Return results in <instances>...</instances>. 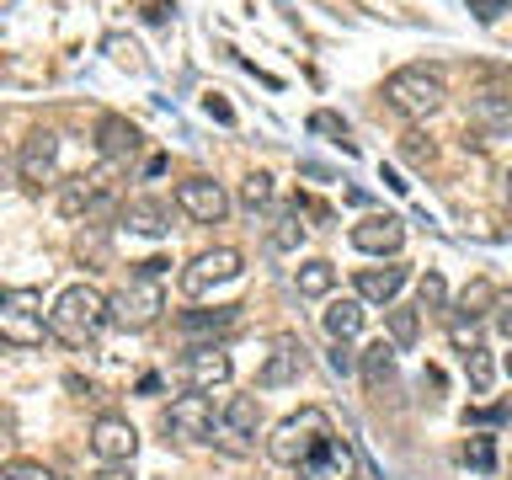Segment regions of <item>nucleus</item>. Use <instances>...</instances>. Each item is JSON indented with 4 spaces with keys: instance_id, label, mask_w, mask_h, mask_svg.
<instances>
[{
    "instance_id": "39448f33",
    "label": "nucleus",
    "mask_w": 512,
    "mask_h": 480,
    "mask_svg": "<svg viewBox=\"0 0 512 480\" xmlns=\"http://www.w3.org/2000/svg\"><path fill=\"white\" fill-rule=\"evenodd\" d=\"M160 310H166V294H160V283H155V278H134V283L123 288V294H112V299H107V315L118 320L123 331L155 326Z\"/></svg>"
},
{
    "instance_id": "1a4fd4ad",
    "label": "nucleus",
    "mask_w": 512,
    "mask_h": 480,
    "mask_svg": "<svg viewBox=\"0 0 512 480\" xmlns=\"http://www.w3.org/2000/svg\"><path fill=\"white\" fill-rule=\"evenodd\" d=\"M182 384H187L192 395H208V390H219V384H230V352L214 347V342L187 347V358H182Z\"/></svg>"
},
{
    "instance_id": "7ed1b4c3",
    "label": "nucleus",
    "mask_w": 512,
    "mask_h": 480,
    "mask_svg": "<svg viewBox=\"0 0 512 480\" xmlns=\"http://www.w3.org/2000/svg\"><path fill=\"white\" fill-rule=\"evenodd\" d=\"M443 75L427 70V64H406V70H395L384 80V102L395 112H406V118H427V112L443 107Z\"/></svg>"
},
{
    "instance_id": "4be33fe9",
    "label": "nucleus",
    "mask_w": 512,
    "mask_h": 480,
    "mask_svg": "<svg viewBox=\"0 0 512 480\" xmlns=\"http://www.w3.org/2000/svg\"><path fill=\"white\" fill-rule=\"evenodd\" d=\"M390 368H395V347L390 342H374L363 352V379L368 384H384V379H390Z\"/></svg>"
},
{
    "instance_id": "c9c22d12",
    "label": "nucleus",
    "mask_w": 512,
    "mask_h": 480,
    "mask_svg": "<svg viewBox=\"0 0 512 480\" xmlns=\"http://www.w3.org/2000/svg\"><path fill=\"white\" fill-rule=\"evenodd\" d=\"M139 11H144V22H155V27H160V22H171V11H176V6H171V0H144Z\"/></svg>"
},
{
    "instance_id": "ddd939ff",
    "label": "nucleus",
    "mask_w": 512,
    "mask_h": 480,
    "mask_svg": "<svg viewBox=\"0 0 512 480\" xmlns=\"http://www.w3.org/2000/svg\"><path fill=\"white\" fill-rule=\"evenodd\" d=\"M352 246L368 251V256H395L406 246V224L390 219V214H368L363 224H352Z\"/></svg>"
},
{
    "instance_id": "aec40b11",
    "label": "nucleus",
    "mask_w": 512,
    "mask_h": 480,
    "mask_svg": "<svg viewBox=\"0 0 512 480\" xmlns=\"http://www.w3.org/2000/svg\"><path fill=\"white\" fill-rule=\"evenodd\" d=\"M294 283H299L304 299H320V294H331V288H336V267L315 256V262H304V267L294 272Z\"/></svg>"
},
{
    "instance_id": "37998d69",
    "label": "nucleus",
    "mask_w": 512,
    "mask_h": 480,
    "mask_svg": "<svg viewBox=\"0 0 512 480\" xmlns=\"http://www.w3.org/2000/svg\"><path fill=\"white\" fill-rule=\"evenodd\" d=\"M507 374H512V352H507Z\"/></svg>"
},
{
    "instance_id": "dca6fc26",
    "label": "nucleus",
    "mask_w": 512,
    "mask_h": 480,
    "mask_svg": "<svg viewBox=\"0 0 512 480\" xmlns=\"http://www.w3.org/2000/svg\"><path fill=\"white\" fill-rule=\"evenodd\" d=\"M406 278H411V272L400 267V262H390V267H363V272H358V299L390 304L400 288H406Z\"/></svg>"
},
{
    "instance_id": "a211bd4d",
    "label": "nucleus",
    "mask_w": 512,
    "mask_h": 480,
    "mask_svg": "<svg viewBox=\"0 0 512 480\" xmlns=\"http://www.w3.org/2000/svg\"><path fill=\"white\" fill-rule=\"evenodd\" d=\"M219 427H230L235 438H256V427H262V406H256L251 395H235L230 406L219 411Z\"/></svg>"
},
{
    "instance_id": "f3484780",
    "label": "nucleus",
    "mask_w": 512,
    "mask_h": 480,
    "mask_svg": "<svg viewBox=\"0 0 512 480\" xmlns=\"http://www.w3.org/2000/svg\"><path fill=\"white\" fill-rule=\"evenodd\" d=\"M240 320V304H224V310H187L176 315V326H182V336H214V331H230Z\"/></svg>"
},
{
    "instance_id": "4468645a",
    "label": "nucleus",
    "mask_w": 512,
    "mask_h": 480,
    "mask_svg": "<svg viewBox=\"0 0 512 480\" xmlns=\"http://www.w3.org/2000/svg\"><path fill=\"white\" fill-rule=\"evenodd\" d=\"M299 368H304V342L299 336H278V342H272V358L262 363V374H256V384H262V390H283V384L299 379Z\"/></svg>"
},
{
    "instance_id": "f03ea898",
    "label": "nucleus",
    "mask_w": 512,
    "mask_h": 480,
    "mask_svg": "<svg viewBox=\"0 0 512 480\" xmlns=\"http://www.w3.org/2000/svg\"><path fill=\"white\" fill-rule=\"evenodd\" d=\"M331 438H336V432H331V416L320 411V406H304V411L283 416V422L272 427V438H267V454L278 459V464H288V470H299V464L310 459L315 448H326Z\"/></svg>"
},
{
    "instance_id": "2eb2a0df",
    "label": "nucleus",
    "mask_w": 512,
    "mask_h": 480,
    "mask_svg": "<svg viewBox=\"0 0 512 480\" xmlns=\"http://www.w3.org/2000/svg\"><path fill=\"white\" fill-rule=\"evenodd\" d=\"M139 144H144V134L128 118H118V112H107L102 123H96V150L107 155V166H118V160H134L139 155Z\"/></svg>"
},
{
    "instance_id": "20e7f679",
    "label": "nucleus",
    "mask_w": 512,
    "mask_h": 480,
    "mask_svg": "<svg viewBox=\"0 0 512 480\" xmlns=\"http://www.w3.org/2000/svg\"><path fill=\"white\" fill-rule=\"evenodd\" d=\"M43 336H48L43 294L38 288H6V294H0V342L6 347H38Z\"/></svg>"
},
{
    "instance_id": "ea45409f",
    "label": "nucleus",
    "mask_w": 512,
    "mask_h": 480,
    "mask_svg": "<svg viewBox=\"0 0 512 480\" xmlns=\"http://www.w3.org/2000/svg\"><path fill=\"white\" fill-rule=\"evenodd\" d=\"M91 480H134V475H128L123 464H107V470H102V475H91Z\"/></svg>"
},
{
    "instance_id": "cd10ccee",
    "label": "nucleus",
    "mask_w": 512,
    "mask_h": 480,
    "mask_svg": "<svg viewBox=\"0 0 512 480\" xmlns=\"http://www.w3.org/2000/svg\"><path fill=\"white\" fill-rule=\"evenodd\" d=\"M464 374H470L475 390H486V384H491V358H486V347H470V352H464Z\"/></svg>"
},
{
    "instance_id": "5701e85b",
    "label": "nucleus",
    "mask_w": 512,
    "mask_h": 480,
    "mask_svg": "<svg viewBox=\"0 0 512 480\" xmlns=\"http://www.w3.org/2000/svg\"><path fill=\"white\" fill-rule=\"evenodd\" d=\"M475 118L480 123H496V128H512V96H480V102H475Z\"/></svg>"
},
{
    "instance_id": "e433bc0d",
    "label": "nucleus",
    "mask_w": 512,
    "mask_h": 480,
    "mask_svg": "<svg viewBox=\"0 0 512 480\" xmlns=\"http://www.w3.org/2000/svg\"><path fill=\"white\" fill-rule=\"evenodd\" d=\"M512 6V0H470V11L480 16V22H496V16H502Z\"/></svg>"
},
{
    "instance_id": "7c9ffc66",
    "label": "nucleus",
    "mask_w": 512,
    "mask_h": 480,
    "mask_svg": "<svg viewBox=\"0 0 512 480\" xmlns=\"http://www.w3.org/2000/svg\"><path fill=\"white\" fill-rule=\"evenodd\" d=\"M459 304H464V315L475 320L480 310H486V304H496V294H491V283H470V288H464V299H459Z\"/></svg>"
},
{
    "instance_id": "2f4dec72",
    "label": "nucleus",
    "mask_w": 512,
    "mask_h": 480,
    "mask_svg": "<svg viewBox=\"0 0 512 480\" xmlns=\"http://www.w3.org/2000/svg\"><path fill=\"white\" fill-rule=\"evenodd\" d=\"M448 336H454V347H459V352H470V347H480V326H475L470 315H459L454 326H448Z\"/></svg>"
},
{
    "instance_id": "473e14b6",
    "label": "nucleus",
    "mask_w": 512,
    "mask_h": 480,
    "mask_svg": "<svg viewBox=\"0 0 512 480\" xmlns=\"http://www.w3.org/2000/svg\"><path fill=\"white\" fill-rule=\"evenodd\" d=\"M464 459H470L475 470H491V464H496V448H491V438H475L470 448H464Z\"/></svg>"
},
{
    "instance_id": "58836bf2",
    "label": "nucleus",
    "mask_w": 512,
    "mask_h": 480,
    "mask_svg": "<svg viewBox=\"0 0 512 480\" xmlns=\"http://www.w3.org/2000/svg\"><path fill=\"white\" fill-rule=\"evenodd\" d=\"M470 422H507V406H491V411H470Z\"/></svg>"
},
{
    "instance_id": "a878e982",
    "label": "nucleus",
    "mask_w": 512,
    "mask_h": 480,
    "mask_svg": "<svg viewBox=\"0 0 512 480\" xmlns=\"http://www.w3.org/2000/svg\"><path fill=\"white\" fill-rule=\"evenodd\" d=\"M0 480H59V475L43 470L38 459H6V464H0Z\"/></svg>"
},
{
    "instance_id": "72a5a7b5",
    "label": "nucleus",
    "mask_w": 512,
    "mask_h": 480,
    "mask_svg": "<svg viewBox=\"0 0 512 480\" xmlns=\"http://www.w3.org/2000/svg\"><path fill=\"white\" fill-rule=\"evenodd\" d=\"M491 310H496V331H502L507 342H512V294H496Z\"/></svg>"
},
{
    "instance_id": "423d86ee",
    "label": "nucleus",
    "mask_w": 512,
    "mask_h": 480,
    "mask_svg": "<svg viewBox=\"0 0 512 480\" xmlns=\"http://www.w3.org/2000/svg\"><path fill=\"white\" fill-rule=\"evenodd\" d=\"M166 432L182 443H208L219 432V411L208 395H176L166 406Z\"/></svg>"
},
{
    "instance_id": "f8f14e48",
    "label": "nucleus",
    "mask_w": 512,
    "mask_h": 480,
    "mask_svg": "<svg viewBox=\"0 0 512 480\" xmlns=\"http://www.w3.org/2000/svg\"><path fill=\"white\" fill-rule=\"evenodd\" d=\"M134 448H139V432L128 427L123 416H96V427H91V454L96 459L102 464H128Z\"/></svg>"
},
{
    "instance_id": "393cba45",
    "label": "nucleus",
    "mask_w": 512,
    "mask_h": 480,
    "mask_svg": "<svg viewBox=\"0 0 512 480\" xmlns=\"http://www.w3.org/2000/svg\"><path fill=\"white\" fill-rule=\"evenodd\" d=\"M299 240H304V224H299L294 208H288V214H278V224H272V246H278V251H294Z\"/></svg>"
},
{
    "instance_id": "b1692460",
    "label": "nucleus",
    "mask_w": 512,
    "mask_h": 480,
    "mask_svg": "<svg viewBox=\"0 0 512 480\" xmlns=\"http://www.w3.org/2000/svg\"><path fill=\"white\" fill-rule=\"evenodd\" d=\"M416 331H422L416 310H390V342L395 347H416Z\"/></svg>"
},
{
    "instance_id": "6ab92c4d",
    "label": "nucleus",
    "mask_w": 512,
    "mask_h": 480,
    "mask_svg": "<svg viewBox=\"0 0 512 480\" xmlns=\"http://www.w3.org/2000/svg\"><path fill=\"white\" fill-rule=\"evenodd\" d=\"M358 331H363V304L358 299H336L326 310V336L331 342H352Z\"/></svg>"
},
{
    "instance_id": "c756f323",
    "label": "nucleus",
    "mask_w": 512,
    "mask_h": 480,
    "mask_svg": "<svg viewBox=\"0 0 512 480\" xmlns=\"http://www.w3.org/2000/svg\"><path fill=\"white\" fill-rule=\"evenodd\" d=\"M416 294H422V310H443V304H448V283L438 278V272H427Z\"/></svg>"
},
{
    "instance_id": "a19ab883",
    "label": "nucleus",
    "mask_w": 512,
    "mask_h": 480,
    "mask_svg": "<svg viewBox=\"0 0 512 480\" xmlns=\"http://www.w3.org/2000/svg\"><path fill=\"white\" fill-rule=\"evenodd\" d=\"M11 443V411H0V448Z\"/></svg>"
},
{
    "instance_id": "6e6552de",
    "label": "nucleus",
    "mask_w": 512,
    "mask_h": 480,
    "mask_svg": "<svg viewBox=\"0 0 512 480\" xmlns=\"http://www.w3.org/2000/svg\"><path fill=\"white\" fill-rule=\"evenodd\" d=\"M176 208L198 224H219L230 214V198H224V187L214 176H187V182H176Z\"/></svg>"
},
{
    "instance_id": "9b49d317",
    "label": "nucleus",
    "mask_w": 512,
    "mask_h": 480,
    "mask_svg": "<svg viewBox=\"0 0 512 480\" xmlns=\"http://www.w3.org/2000/svg\"><path fill=\"white\" fill-rule=\"evenodd\" d=\"M294 475L299 480H358V454H352L347 438H331L326 448H315Z\"/></svg>"
},
{
    "instance_id": "0eeeda50",
    "label": "nucleus",
    "mask_w": 512,
    "mask_h": 480,
    "mask_svg": "<svg viewBox=\"0 0 512 480\" xmlns=\"http://www.w3.org/2000/svg\"><path fill=\"white\" fill-rule=\"evenodd\" d=\"M235 278H240V251L235 246H214V251H203V256H192V262H187L182 288H187V294H208V288L235 283Z\"/></svg>"
},
{
    "instance_id": "f704fd0d",
    "label": "nucleus",
    "mask_w": 512,
    "mask_h": 480,
    "mask_svg": "<svg viewBox=\"0 0 512 480\" xmlns=\"http://www.w3.org/2000/svg\"><path fill=\"white\" fill-rule=\"evenodd\" d=\"M331 368H336V374H352V368H358V352H352L347 342H336L331 347Z\"/></svg>"
},
{
    "instance_id": "79ce46f5",
    "label": "nucleus",
    "mask_w": 512,
    "mask_h": 480,
    "mask_svg": "<svg viewBox=\"0 0 512 480\" xmlns=\"http://www.w3.org/2000/svg\"><path fill=\"white\" fill-rule=\"evenodd\" d=\"M507 203H512V171H507Z\"/></svg>"
},
{
    "instance_id": "412c9836",
    "label": "nucleus",
    "mask_w": 512,
    "mask_h": 480,
    "mask_svg": "<svg viewBox=\"0 0 512 480\" xmlns=\"http://www.w3.org/2000/svg\"><path fill=\"white\" fill-rule=\"evenodd\" d=\"M123 224H128V230H139V235H166L171 230V224H166V208H160V203H128L123 208Z\"/></svg>"
},
{
    "instance_id": "4c0bfd02",
    "label": "nucleus",
    "mask_w": 512,
    "mask_h": 480,
    "mask_svg": "<svg viewBox=\"0 0 512 480\" xmlns=\"http://www.w3.org/2000/svg\"><path fill=\"white\" fill-rule=\"evenodd\" d=\"M203 112H208V118H219V123H235V112H230V102H224V96H208Z\"/></svg>"
},
{
    "instance_id": "c85d7f7f",
    "label": "nucleus",
    "mask_w": 512,
    "mask_h": 480,
    "mask_svg": "<svg viewBox=\"0 0 512 480\" xmlns=\"http://www.w3.org/2000/svg\"><path fill=\"white\" fill-rule=\"evenodd\" d=\"M310 134H336V144L352 150V144H347V123L336 118V112H310Z\"/></svg>"
},
{
    "instance_id": "bb28decb",
    "label": "nucleus",
    "mask_w": 512,
    "mask_h": 480,
    "mask_svg": "<svg viewBox=\"0 0 512 480\" xmlns=\"http://www.w3.org/2000/svg\"><path fill=\"white\" fill-rule=\"evenodd\" d=\"M240 203H246V208H262V203H272V176H267V171L246 176V187H240Z\"/></svg>"
},
{
    "instance_id": "9d476101",
    "label": "nucleus",
    "mask_w": 512,
    "mask_h": 480,
    "mask_svg": "<svg viewBox=\"0 0 512 480\" xmlns=\"http://www.w3.org/2000/svg\"><path fill=\"white\" fill-rule=\"evenodd\" d=\"M16 166H22L27 187H48V182H54V171H59V134H54V128H32Z\"/></svg>"
},
{
    "instance_id": "f257e3e1",
    "label": "nucleus",
    "mask_w": 512,
    "mask_h": 480,
    "mask_svg": "<svg viewBox=\"0 0 512 480\" xmlns=\"http://www.w3.org/2000/svg\"><path fill=\"white\" fill-rule=\"evenodd\" d=\"M107 294L102 288H91V283H70L64 294L54 299V310H48V336H59L64 347H91L96 336H102L107 326Z\"/></svg>"
}]
</instances>
